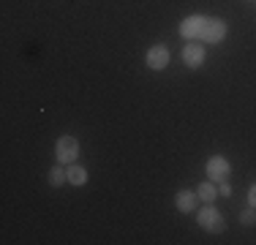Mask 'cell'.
I'll list each match as a JSON object with an SVG mask.
<instances>
[{"mask_svg":"<svg viewBox=\"0 0 256 245\" xmlns=\"http://www.w3.org/2000/svg\"><path fill=\"white\" fill-rule=\"evenodd\" d=\"M196 224L202 226L204 232H212V234H221V232L226 229V220H224L218 207H212V202H207L202 210L196 212Z\"/></svg>","mask_w":256,"mask_h":245,"instance_id":"obj_1","label":"cell"},{"mask_svg":"<svg viewBox=\"0 0 256 245\" xmlns=\"http://www.w3.org/2000/svg\"><path fill=\"white\" fill-rule=\"evenodd\" d=\"M54 156H58V164H76L79 139L76 136H60L58 142H54Z\"/></svg>","mask_w":256,"mask_h":245,"instance_id":"obj_2","label":"cell"},{"mask_svg":"<svg viewBox=\"0 0 256 245\" xmlns=\"http://www.w3.org/2000/svg\"><path fill=\"white\" fill-rule=\"evenodd\" d=\"M204 24H207V16L202 14H191L180 22V36L186 41H202V33H204Z\"/></svg>","mask_w":256,"mask_h":245,"instance_id":"obj_3","label":"cell"},{"mask_svg":"<svg viewBox=\"0 0 256 245\" xmlns=\"http://www.w3.org/2000/svg\"><path fill=\"white\" fill-rule=\"evenodd\" d=\"M224 38H226V22H224L221 16H207L202 44H221Z\"/></svg>","mask_w":256,"mask_h":245,"instance_id":"obj_4","label":"cell"},{"mask_svg":"<svg viewBox=\"0 0 256 245\" xmlns=\"http://www.w3.org/2000/svg\"><path fill=\"white\" fill-rule=\"evenodd\" d=\"M169 49L164 46V44H153L148 49V54H144V66H148L150 71H164L169 66Z\"/></svg>","mask_w":256,"mask_h":245,"instance_id":"obj_5","label":"cell"},{"mask_svg":"<svg viewBox=\"0 0 256 245\" xmlns=\"http://www.w3.org/2000/svg\"><path fill=\"white\" fill-rule=\"evenodd\" d=\"M207 177H210L212 182H221V180H229L232 174V161L224 156H212L210 161H207Z\"/></svg>","mask_w":256,"mask_h":245,"instance_id":"obj_6","label":"cell"},{"mask_svg":"<svg viewBox=\"0 0 256 245\" xmlns=\"http://www.w3.org/2000/svg\"><path fill=\"white\" fill-rule=\"evenodd\" d=\"M180 54H182V63H186L188 68H199V66L204 63V46L196 44V41H188Z\"/></svg>","mask_w":256,"mask_h":245,"instance_id":"obj_7","label":"cell"},{"mask_svg":"<svg viewBox=\"0 0 256 245\" xmlns=\"http://www.w3.org/2000/svg\"><path fill=\"white\" fill-rule=\"evenodd\" d=\"M196 199H199L196 191L182 188V191H178V196H174V207H178L180 212H194L196 210Z\"/></svg>","mask_w":256,"mask_h":245,"instance_id":"obj_8","label":"cell"},{"mask_svg":"<svg viewBox=\"0 0 256 245\" xmlns=\"http://www.w3.org/2000/svg\"><path fill=\"white\" fill-rule=\"evenodd\" d=\"M66 177H68L71 186H84V182H88V169L79 166V164H68V169H66Z\"/></svg>","mask_w":256,"mask_h":245,"instance_id":"obj_9","label":"cell"},{"mask_svg":"<svg viewBox=\"0 0 256 245\" xmlns=\"http://www.w3.org/2000/svg\"><path fill=\"white\" fill-rule=\"evenodd\" d=\"M196 194H199V199H202V202H212L218 196V186L212 180H204V182H199V186H196Z\"/></svg>","mask_w":256,"mask_h":245,"instance_id":"obj_10","label":"cell"},{"mask_svg":"<svg viewBox=\"0 0 256 245\" xmlns=\"http://www.w3.org/2000/svg\"><path fill=\"white\" fill-rule=\"evenodd\" d=\"M63 182H68V177H66L63 164H58V166H52V169H50V186H52V188H58V186H63Z\"/></svg>","mask_w":256,"mask_h":245,"instance_id":"obj_11","label":"cell"},{"mask_svg":"<svg viewBox=\"0 0 256 245\" xmlns=\"http://www.w3.org/2000/svg\"><path fill=\"white\" fill-rule=\"evenodd\" d=\"M240 224H242V226H254V224H256V207L248 204V210L240 212Z\"/></svg>","mask_w":256,"mask_h":245,"instance_id":"obj_12","label":"cell"},{"mask_svg":"<svg viewBox=\"0 0 256 245\" xmlns=\"http://www.w3.org/2000/svg\"><path fill=\"white\" fill-rule=\"evenodd\" d=\"M218 194H221V196H229V194H232V186H229L226 180H221V182H218Z\"/></svg>","mask_w":256,"mask_h":245,"instance_id":"obj_13","label":"cell"},{"mask_svg":"<svg viewBox=\"0 0 256 245\" xmlns=\"http://www.w3.org/2000/svg\"><path fill=\"white\" fill-rule=\"evenodd\" d=\"M248 204H251V207H256V182H254L251 188H248Z\"/></svg>","mask_w":256,"mask_h":245,"instance_id":"obj_14","label":"cell"}]
</instances>
